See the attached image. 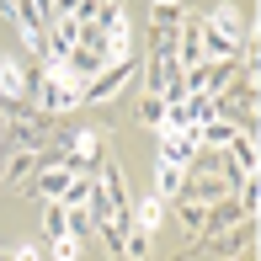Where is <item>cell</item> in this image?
I'll return each instance as SVG.
<instances>
[{"mask_svg": "<svg viewBox=\"0 0 261 261\" xmlns=\"http://www.w3.org/2000/svg\"><path fill=\"white\" fill-rule=\"evenodd\" d=\"M139 75V54H128V59H112V64L107 69H96V75L86 80V86H80V101H112V96H123V86L128 80Z\"/></svg>", "mask_w": 261, "mask_h": 261, "instance_id": "1", "label": "cell"}, {"mask_svg": "<svg viewBox=\"0 0 261 261\" xmlns=\"http://www.w3.org/2000/svg\"><path fill=\"white\" fill-rule=\"evenodd\" d=\"M144 91H149V96H160V101H187L176 54H149V59H144Z\"/></svg>", "mask_w": 261, "mask_h": 261, "instance_id": "2", "label": "cell"}, {"mask_svg": "<svg viewBox=\"0 0 261 261\" xmlns=\"http://www.w3.org/2000/svg\"><path fill=\"white\" fill-rule=\"evenodd\" d=\"M80 107V80L64 75V69H48L38 86V112L43 117H59V112H75Z\"/></svg>", "mask_w": 261, "mask_h": 261, "instance_id": "3", "label": "cell"}, {"mask_svg": "<svg viewBox=\"0 0 261 261\" xmlns=\"http://www.w3.org/2000/svg\"><path fill=\"white\" fill-rule=\"evenodd\" d=\"M234 69H240V59H203V64L181 69V86H187V96H192V91H203V96H219V91L234 80Z\"/></svg>", "mask_w": 261, "mask_h": 261, "instance_id": "4", "label": "cell"}, {"mask_svg": "<svg viewBox=\"0 0 261 261\" xmlns=\"http://www.w3.org/2000/svg\"><path fill=\"white\" fill-rule=\"evenodd\" d=\"M107 160V144H101V134H75L69 139V149H64V171H75V176H96V165Z\"/></svg>", "mask_w": 261, "mask_h": 261, "instance_id": "5", "label": "cell"}, {"mask_svg": "<svg viewBox=\"0 0 261 261\" xmlns=\"http://www.w3.org/2000/svg\"><path fill=\"white\" fill-rule=\"evenodd\" d=\"M251 245H256V219H240V224H229V229H219V234H203L197 251H208V256H234V251H251Z\"/></svg>", "mask_w": 261, "mask_h": 261, "instance_id": "6", "label": "cell"}, {"mask_svg": "<svg viewBox=\"0 0 261 261\" xmlns=\"http://www.w3.org/2000/svg\"><path fill=\"white\" fill-rule=\"evenodd\" d=\"M160 160L187 171V165L197 160V123H192V128H171V134H160Z\"/></svg>", "mask_w": 261, "mask_h": 261, "instance_id": "7", "label": "cell"}, {"mask_svg": "<svg viewBox=\"0 0 261 261\" xmlns=\"http://www.w3.org/2000/svg\"><path fill=\"white\" fill-rule=\"evenodd\" d=\"M107 64H112V59H107L101 43H75V54L64 59V75H75L80 86H86V80L96 75V69H107Z\"/></svg>", "mask_w": 261, "mask_h": 261, "instance_id": "8", "label": "cell"}, {"mask_svg": "<svg viewBox=\"0 0 261 261\" xmlns=\"http://www.w3.org/2000/svg\"><path fill=\"white\" fill-rule=\"evenodd\" d=\"M181 187H187V171H181V165H155V197H160V203H176V197H181Z\"/></svg>", "mask_w": 261, "mask_h": 261, "instance_id": "9", "label": "cell"}, {"mask_svg": "<svg viewBox=\"0 0 261 261\" xmlns=\"http://www.w3.org/2000/svg\"><path fill=\"white\" fill-rule=\"evenodd\" d=\"M203 21H208L213 32H224V38H234V43H245V21H240V11H234V6H213V11H208Z\"/></svg>", "mask_w": 261, "mask_h": 261, "instance_id": "10", "label": "cell"}, {"mask_svg": "<svg viewBox=\"0 0 261 261\" xmlns=\"http://www.w3.org/2000/svg\"><path fill=\"white\" fill-rule=\"evenodd\" d=\"M181 16H187V6H181V0H155V6H149V27L176 32V27H181Z\"/></svg>", "mask_w": 261, "mask_h": 261, "instance_id": "11", "label": "cell"}, {"mask_svg": "<svg viewBox=\"0 0 261 261\" xmlns=\"http://www.w3.org/2000/svg\"><path fill=\"white\" fill-rule=\"evenodd\" d=\"M96 234H101L107 256H117V261H123V234H128V224H123V219H96Z\"/></svg>", "mask_w": 261, "mask_h": 261, "instance_id": "12", "label": "cell"}, {"mask_svg": "<svg viewBox=\"0 0 261 261\" xmlns=\"http://www.w3.org/2000/svg\"><path fill=\"white\" fill-rule=\"evenodd\" d=\"M160 219H165V203H160L155 192H149L144 203H134V224H139V229H149V234H155V229H160Z\"/></svg>", "mask_w": 261, "mask_h": 261, "instance_id": "13", "label": "cell"}, {"mask_svg": "<svg viewBox=\"0 0 261 261\" xmlns=\"http://www.w3.org/2000/svg\"><path fill=\"white\" fill-rule=\"evenodd\" d=\"M32 165H38V149H27V144H21L16 155L6 160V171H0V181H27V171H32Z\"/></svg>", "mask_w": 261, "mask_h": 261, "instance_id": "14", "label": "cell"}, {"mask_svg": "<svg viewBox=\"0 0 261 261\" xmlns=\"http://www.w3.org/2000/svg\"><path fill=\"white\" fill-rule=\"evenodd\" d=\"M91 187H96V176H75V181L59 192V203H64V208H86L91 203Z\"/></svg>", "mask_w": 261, "mask_h": 261, "instance_id": "15", "label": "cell"}, {"mask_svg": "<svg viewBox=\"0 0 261 261\" xmlns=\"http://www.w3.org/2000/svg\"><path fill=\"white\" fill-rule=\"evenodd\" d=\"M203 208H208V203H197V197H181V203H176V219H181V229H187V234L203 229Z\"/></svg>", "mask_w": 261, "mask_h": 261, "instance_id": "16", "label": "cell"}, {"mask_svg": "<svg viewBox=\"0 0 261 261\" xmlns=\"http://www.w3.org/2000/svg\"><path fill=\"white\" fill-rule=\"evenodd\" d=\"M123 256H128V261H144V256H149V229L128 224V234H123Z\"/></svg>", "mask_w": 261, "mask_h": 261, "instance_id": "17", "label": "cell"}, {"mask_svg": "<svg viewBox=\"0 0 261 261\" xmlns=\"http://www.w3.org/2000/svg\"><path fill=\"white\" fill-rule=\"evenodd\" d=\"M43 234H48V240L69 234V208L64 203H48V213H43Z\"/></svg>", "mask_w": 261, "mask_h": 261, "instance_id": "18", "label": "cell"}, {"mask_svg": "<svg viewBox=\"0 0 261 261\" xmlns=\"http://www.w3.org/2000/svg\"><path fill=\"white\" fill-rule=\"evenodd\" d=\"M69 234L86 245L91 234H96V213H91V208H69Z\"/></svg>", "mask_w": 261, "mask_h": 261, "instance_id": "19", "label": "cell"}, {"mask_svg": "<svg viewBox=\"0 0 261 261\" xmlns=\"http://www.w3.org/2000/svg\"><path fill=\"white\" fill-rule=\"evenodd\" d=\"M160 117H165V101L144 91V96H139V123H144V128H160Z\"/></svg>", "mask_w": 261, "mask_h": 261, "instance_id": "20", "label": "cell"}, {"mask_svg": "<svg viewBox=\"0 0 261 261\" xmlns=\"http://www.w3.org/2000/svg\"><path fill=\"white\" fill-rule=\"evenodd\" d=\"M80 251H86V245H80L75 234H59L54 240V261H80Z\"/></svg>", "mask_w": 261, "mask_h": 261, "instance_id": "21", "label": "cell"}, {"mask_svg": "<svg viewBox=\"0 0 261 261\" xmlns=\"http://www.w3.org/2000/svg\"><path fill=\"white\" fill-rule=\"evenodd\" d=\"M11 261H43V251H38V245H21V251L11 256Z\"/></svg>", "mask_w": 261, "mask_h": 261, "instance_id": "22", "label": "cell"}, {"mask_svg": "<svg viewBox=\"0 0 261 261\" xmlns=\"http://www.w3.org/2000/svg\"><path fill=\"white\" fill-rule=\"evenodd\" d=\"M0 261H6V251H0Z\"/></svg>", "mask_w": 261, "mask_h": 261, "instance_id": "23", "label": "cell"}]
</instances>
